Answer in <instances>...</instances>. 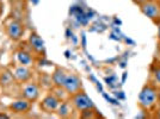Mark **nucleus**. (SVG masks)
Here are the masks:
<instances>
[{
	"label": "nucleus",
	"mask_w": 160,
	"mask_h": 119,
	"mask_svg": "<svg viewBox=\"0 0 160 119\" xmlns=\"http://www.w3.org/2000/svg\"><path fill=\"white\" fill-rule=\"evenodd\" d=\"M149 82L160 89V64L157 66L152 70V73H151V81Z\"/></svg>",
	"instance_id": "nucleus-15"
},
{
	"label": "nucleus",
	"mask_w": 160,
	"mask_h": 119,
	"mask_svg": "<svg viewBox=\"0 0 160 119\" xmlns=\"http://www.w3.org/2000/svg\"><path fill=\"white\" fill-rule=\"evenodd\" d=\"M71 99V104L74 108H77L78 111H85V110H91L94 108V105L92 102V100L87 97L86 93H84L82 91H79L78 93H75L73 95L69 97Z\"/></svg>",
	"instance_id": "nucleus-3"
},
{
	"label": "nucleus",
	"mask_w": 160,
	"mask_h": 119,
	"mask_svg": "<svg viewBox=\"0 0 160 119\" xmlns=\"http://www.w3.org/2000/svg\"><path fill=\"white\" fill-rule=\"evenodd\" d=\"M23 33H24V27H23V25L20 24L19 21L12 20V21H10L7 24V35H8V37L11 40H20L22 36H23Z\"/></svg>",
	"instance_id": "nucleus-6"
},
{
	"label": "nucleus",
	"mask_w": 160,
	"mask_h": 119,
	"mask_svg": "<svg viewBox=\"0 0 160 119\" xmlns=\"http://www.w3.org/2000/svg\"><path fill=\"white\" fill-rule=\"evenodd\" d=\"M31 70L28 68V66H19L14 69L13 76L14 79L19 82H27L28 80L31 78Z\"/></svg>",
	"instance_id": "nucleus-9"
},
{
	"label": "nucleus",
	"mask_w": 160,
	"mask_h": 119,
	"mask_svg": "<svg viewBox=\"0 0 160 119\" xmlns=\"http://www.w3.org/2000/svg\"><path fill=\"white\" fill-rule=\"evenodd\" d=\"M60 102H61L60 99L58 97H55L53 93H52V94L47 95L44 99L42 100V102H41V110L47 113H54L56 112V110H58V107L60 105Z\"/></svg>",
	"instance_id": "nucleus-5"
},
{
	"label": "nucleus",
	"mask_w": 160,
	"mask_h": 119,
	"mask_svg": "<svg viewBox=\"0 0 160 119\" xmlns=\"http://www.w3.org/2000/svg\"><path fill=\"white\" fill-rule=\"evenodd\" d=\"M153 112H154V118L160 119V101L158 102V105L155 106V108L153 110Z\"/></svg>",
	"instance_id": "nucleus-16"
},
{
	"label": "nucleus",
	"mask_w": 160,
	"mask_h": 119,
	"mask_svg": "<svg viewBox=\"0 0 160 119\" xmlns=\"http://www.w3.org/2000/svg\"><path fill=\"white\" fill-rule=\"evenodd\" d=\"M81 87H82V85H81V80H80L79 76H77L75 74L72 73L67 74L63 88L66 89L69 95H73V94L78 93L79 91H81Z\"/></svg>",
	"instance_id": "nucleus-4"
},
{
	"label": "nucleus",
	"mask_w": 160,
	"mask_h": 119,
	"mask_svg": "<svg viewBox=\"0 0 160 119\" xmlns=\"http://www.w3.org/2000/svg\"><path fill=\"white\" fill-rule=\"evenodd\" d=\"M29 43L35 51L37 53H43L44 51V42L40 37V35L36 32H32L29 37Z\"/></svg>",
	"instance_id": "nucleus-10"
},
{
	"label": "nucleus",
	"mask_w": 160,
	"mask_h": 119,
	"mask_svg": "<svg viewBox=\"0 0 160 119\" xmlns=\"http://www.w3.org/2000/svg\"><path fill=\"white\" fill-rule=\"evenodd\" d=\"M159 1H160V0H159Z\"/></svg>",
	"instance_id": "nucleus-22"
},
{
	"label": "nucleus",
	"mask_w": 160,
	"mask_h": 119,
	"mask_svg": "<svg viewBox=\"0 0 160 119\" xmlns=\"http://www.w3.org/2000/svg\"><path fill=\"white\" fill-rule=\"evenodd\" d=\"M8 108L14 113H28L31 110V101L28 99H19L13 101L12 104H10Z\"/></svg>",
	"instance_id": "nucleus-8"
},
{
	"label": "nucleus",
	"mask_w": 160,
	"mask_h": 119,
	"mask_svg": "<svg viewBox=\"0 0 160 119\" xmlns=\"http://www.w3.org/2000/svg\"><path fill=\"white\" fill-rule=\"evenodd\" d=\"M140 11L148 19L153 20L157 24L160 20V1L159 0H147L140 5Z\"/></svg>",
	"instance_id": "nucleus-2"
},
{
	"label": "nucleus",
	"mask_w": 160,
	"mask_h": 119,
	"mask_svg": "<svg viewBox=\"0 0 160 119\" xmlns=\"http://www.w3.org/2000/svg\"><path fill=\"white\" fill-rule=\"evenodd\" d=\"M23 97L29 101H36L40 97V88L36 83H25L23 86Z\"/></svg>",
	"instance_id": "nucleus-7"
},
{
	"label": "nucleus",
	"mask_w": 160,
	"mask_h": 119,
	"mask_svg": "<svg viewBox=\"0 0 160 119\" xmlns=\"http://www.w3.org/2000/svg\"><path fill=\"white\" fill-rule=\"evenodd\" d=\"M13 79V74L11 73V72H8V70H5V72H2V73L0 74V85L2 87L10 86V85H12Z\"/></svg>",
	"instance_id": "nucleus-14"
},
{
	"label": "nucleus",
	"mask_w": 160,
	"mask_h": 119,
	"mask_svg": "<svg viewBox=\"0 0 160 119\" xmlns=\"http://www.w3.org/2000/svg\"><path fill=\"white\" fill-rule=\"evenodd\" d=\"M17 60H18V62H19L22 66H30L31 63H32V57H31V55L27 51H23V50H20L17 53Z\"/></svg>",
	"instance_id": "nucleus-13"
},
{
	"label": "nucleus",
	"mask_w": 160,
	"mask_h": 119,
	"mask_svg": "<svg viewBox=\"0 0 160 119\" xmlns=\"http://www.w3.org/2000/svg\"><path fill=\"white\" fill-rule=\"evenodd\" d=\"M58 116L61 118H68L72 114V104L69 105L67 101H61L58 110H56Z\"/></svg>",
	"instance_id": "nucleus-12"
},
{
	"label": "nucleus",
	"mask_w": 160,
	"mask_h": 119,
	"mask_svg": "<svg viewBox=\"0 0 160 119\" xmlns=\"http://www.w3.org/2000/svg\"><path fill=\"white\" fill-rule=\"evenodd\" d=\"M159 102V88L152 85L151 82L142 87L139 93L138 105L142 111L151 112L155 108Z\"/></svg>",
	"instance_id": "nucleus-1"
},
{
	"label": "nucleus",
	"mask_w": 160,
	"mask_h": 119,
	"mask_svg": "<svg viewBox=\"0 0 160 119\" xmlns=\"http://www.w3.org/2000/svg\"><path fill=\"white\" fill-rule=\"evenodd\" d=\"M157 24H158V40H159V44H160V20Z\"/></svg>",
	"instance_id": "nucleus-18"
},
{
	"label": "nucleus",
	"mask_w": 160,
	"mask_h": 119,
	"mask_svg": "<svg viewBox=\"0 0 160 119\" xmlns=\"http://www.w3.org/2000/svg\"><path fill=\"white\" fill-rule=\"evenodd\" d=\"M0 118H7L6 114H0Z\"/></svg>",
	"instance_id": "nucleus-19"
},
{
	"label": "nucleus",
	"mask_w": 160,
	"mask_h": 119,
	"mask_svg": "<svg viewBox=\"0 0 160 119\" xmlns=\"http://www.w3.org/2000/svg\"><path fill=\"white\" fill-rule=\"evenodd\" d=\"M67 72L62 68H56L55 72L53 73V76H52V80H53L54 85L58 87H63L65 85V81H66L67 78Z\"/></svg>",
	"instance_id": "nucleus-11"
},
{
	"label": "nucleus",
	"mask_w": 160,
	"mask_h": 119,
	"mask_svg": "<svg viewBox=\"0 0 160 119\" xmlns=\"http://www.w3.org/2000/svg\"><path fill=\"white\" fill-rule=\"evenodd\" d=\"M133 1H134V2H135V4H138V5L140 6V5H142L143 2H146L147 0H133Z\"/></svg>",
	"instance_id": "nucleus-17"
},
{
	"label": "nucleus",
	"mask_w": 160,
	"mask_h": 119,
	"mask_svg": "<svg viewBox=\"0 0 160 119\" xmlns=\"http://www.w3.org/2000/svg\"><path fill=\"white\" fill-rule=\"evenodd\" d=\"M158 57H159V60H160V46H159V49H158Z\"/></svg>",
	"instance_id": "nucleus-20"
},
{
	"label": "nucleus",
	"mask_w": 160,
	"mask_h": 119,
	"mask_svg": "<svg viewBox=\"0 0 160 119\" xmlns=\"http://www.w3.org/2000/svg\"><path fill=\"white\" fill-rule=\"evenodd\" d=\"M31 1H32L33 4H37V2H38V0H31Z\"/></svg>",
	"instance_id": "nucleus-21"
}]
</instances>
